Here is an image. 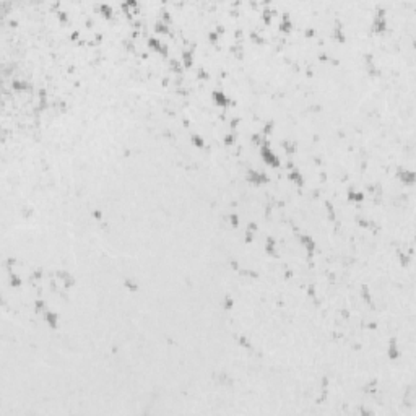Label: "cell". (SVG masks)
Masks as SVG:
<instances>
[{"label": "cell", "mask_w": 416, "mask_h": 416, "mask_svg": "<svg viewBox=\"0 0 416 416\" xmlns=\"http://www.w3.org/2000/svg\"><path fill=\"white\" fill-rule=\"evenodd\" d=\"M260 156H262V159L263 161H265L268 166H280V159H278V156L273 153V150L270 148V146H267V145H263L262 148H260Z\"/></svg>", "instance_id": "6da1fadb"}, {"label": "cell", "mask_w": 416, "mask_h": 416, "mask_svg": "<svg viewBox=\"0 0 416 416\" xmlns=\"http://www.w3.org/2000/svg\"><path fill=\"white\" fill-rule=\"evenodd\" d=\"M249 181L250 182H255V184H262V182H267V176L262 174V172H257V171H249Z\"/></svg>", "instance_id": "7a4b0ae2"}, {"label": "cell", "mask_w": 416, "mask_h": 416, "mask_svg": "<svg viewBox=\"0 0 416 416\" xmlns=\"http://www.w3.org/2000/svg\"><path fill=\"white\" fill-rule=\"evenodd\" d=\"M213 101L218 104V106H226L229 102V99L226 98V94L223 91H213Z\"/></svg>", "instance_id": "3957f363"}, {"label": "cell", "mask_w": 416, "mask_h": 416, "mask_svg": "<svg viewBox=\"0 0 416 416\" xmlns=\"http://www.w3.org/2000/svg\"><path fill=\"white\" fill-rule=\"evenodd\" d=\"M150 46H151V47H155V49H158V51H161V54H166V47L159 44V41H155L153 37L150 39Z\"/></svg>", "instance_id": "277c9868"}, {"label": "cell", "mask_w": 416, "mask_h": 416, "mask_svg": "<svg viewBox=\"0 0 416 416\" xmlns=\"http://www.w3.org/2000/svg\"><path fill=\"white\" fill-rule=\"evenodd\" d=\"M375 30H379V31L385 30V21L382 15H379V20H375Z\"/></svg>", "instance_id": "5b68a950"}, {"label": "cell", "mask_w": 416, "mask_h": 416, "mask_svg": "<svg viewBox=\"0 0 416 416\" xmlns=\"http://www.w3.org/2000/svg\"><path fill=\"white\" fill-rule=\"evenodd\" d=\"M389 356L390 358H397L398 353H397V348H395V342H392V346L389 348Z\"/></svg>", "instance_id": "8992f818"}, {"label": "cell", "mask_w": 416, "mask_h": 416, "mask_svg": "<svg viewBox=\"0 0 416 416\" xmlns=\"http://www.w3.org/2000/svg\"><path fill=\"white\" fill-rule=\"evenodd\" d=\"M349 198H353V200H363V194L353 192V194H349Z\"/></svg>", "instance_id": "52a82bcc"}, {"label": "cell", "mask_w": 416, "mask_h": 416, "mask_svg": "<svg viewBox=\"0 0 416 416\" xmlns=\"http://www.w3.org/2000/svg\"><path fill=\"white\" fill-rule=\"evenodd\" d=\"M192 140H194V143H195L197 146H203V141H202V138H200V137L194 135V138H192Z\"/></svg>", "instance_id": "ba28073f"}]
</instances>
